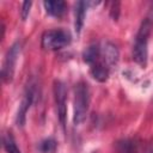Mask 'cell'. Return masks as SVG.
<instances>
[{"mask_svg":"<svg viewBox=\"0 0 153 153\" xmlns=\"http://www.w3.org/2000/svg\"><path fill=\"white\" fill-rule=\"evenodd\" d=\"M90 87L88 84L84 80H80L74 88V114L73 122L75 126H80L87 116L90 108Z\"/></svg>","mask_w":153,"mask_h":153,"instance_id":"7a4b0ae2","label":"cell"},{"mask_svg":"<svg viewBox=\"0 0 153 153\" xmlns=\"http://www.w3.org/2000/svg\"><path fill=\"white\" fill-rule=\"evenodd\" d=\"M54 98L56 103V110H57V117L61 123V126L66 127V118H67V90L66 85L61 80L54 81Z\"/></svg>","mask_w":153,"mask_h":153,"instance_id":"5b68a950","label":"cell"},{"mask_svg":"<svg viewBox=\"0 0 153 153\" xmlns=\"http://www.w3.org/2000/svg\"><path fill=\"white\" fill-rule=\"evenodd\" d=\"M43 6L45 8V12L51 17H61L66 12V2L62 0L44 1Z\"/></svg>","mask_w":153,"mask_h":153,"instance_id":"30bf717a","label":"cell"},{"mask_svg":"<svg viewBox=\"0 0 153 153\" xmlns=\"http://www.w3.org/2000/svg\"><path fill=\"white\" fill-rule=\"evenodd\" d=\"M118 153H139L137 143L131 139H123L117 142Z\"/></svg>","mask_w":153,"mask_h":153,"instance_id":"7c38bea8","label":"cell"},{"mask_svg":"<svg viewBox=\"0 0 153 153\" xmlns=\"http://www.w3.org/2000/svg\"><path fill=\"white\" fill-rule=\"evenodd\" d=\"M90 74L94 80L99 82H105L110 75V68L103 61H98L90 67Z\"/></svg>","mask_w":153,"mask_h":153,"instance_id":"ba28073f","label":"cell"},{"mask_svg":"<svg viewBox=\"0 0 153 153\" xmlns=\"http://www.w3.org/2000/svg\"><path fill=\"white\" fill-rule=\"evenodd\" d=\"M2 145H4V148L7 153H22L20 149L18 148L17 143H16V140L13 137V135L11 133H6L4 134L2 136Z\"/></svg>","mask_w":153,"mask_h":153,"instance_id":"4fadbf2b","label":"cell"},{"mask_svg":"<svg viewBox=\"0 0 153 153\" xmlns=\"http://www.w3.org/2000/svg\"><path fill=\"white\" fill-rule=\"evenodd\" d=\"M33 97H35V91H33V87L30 86L26 88L24 96H23V99L20 102V105L18 108V111H17V116H16V123L18 127L23 128L25 126V122H26V114L33 102Z\"/></svg>","mask_w":153,"mask_h":153,"instance_id":"8992f818","label":"cell"},{"mask_svg":"<svg viewBox=\"0 0 153 153\" xmlns=\"http://www.w3.org/2000/svg\"><path fill=\"white\" fill-rule=\"evenodd\" d=\"M100 54L103 56V62L110 68L117 65L120 60V51L118 48L112 42H104L100 47Z\"/></svg>","mask_w":153,"mask_h":153,"instance_id":"52a82bcc","label":"cell"},{"mask_svg":"<svg viewBox=\"0 0 153 153\" xmlns=\"http://www.w3.org/2000/svg\"><path fill=\"white\" fill-rule=\"evenodd\" d=\"M56 148H57V142L54 137L44 139L39 143V151L42 153H55Z\"/></svg>","mask_w":153,"mask_h":153,"instance_id":"5bb4252c","label":"cell"},{"mask_svg":"<svg viewBox=\"0 0 153 153\" xmlns=\"http://www.w3.org/2000/svg\"><path fill=\"white\" fill-rule=\"evenodd\" d=\"M100 56H102V54H100V45L99 44H91L82 53L84 62H86L90 66H92L93 63L98 62Z\"/></svg>","mask_w":153,"mask_h":153,"instance_id":"8fae6325","label":"cell"},{"mask_svg":"<svg viewBox=\"0 0 153 153\" xmlns=\"http://www.w3.org/2000/svg\"><path fill=\"white\" fill-rule=\"evenodd\" d=\"M22 50V43L19 41H16L7 50L4 62H2V68H1V79L5 84H8L13 80L14 76V69L17 65L18 56Z\"/></svg>","mask_w":153,"mask_h":153,"instance_id":"277c9868","label":"cell"},{"mask_svg":"<svg viewBox=\"0 0 153 153\" xmlns=\"http://www.w3.org/2000/svg\"><path fill=\"white\" fill-rule=\"evenodd\" d=\"M152 27H153V18L147 14L140 24V27L137 30L135 42L133 45V60L142 68H145L147 66L148 38H149Z\"/></svg>","mask_w":153,"mask_h":153,"instance_id":"6da1fadb","label":"cell"},{"mask_svg":"<svg viewBox=\"0 0 153 153\" xmlns=\"http://www.w3.org/2000/svg\"><path fill=\"white\" fill-rule=\"evenodd\" d=\"M86 8H87V2L85 1H78L75 4V10H74V29L76 33H80L82 26H84V20L86 16Z\"/></svg>","mask_w":153,"mask_h":153,"instance_id":"9c48e42d","label":"cell"},{"mask_svg":"<svg viewBox=\"0 0 153 153\" xmlns=\"http://www.w3.org/2000/svg\"><path fill=\"white\" fill-rule=\"evenodd\" d=\"M121 10V2L120 1H114L111 2V7H110V16L112 18V20L117 22L118 17H120V11Z\"/></svg>","mask_w":153,"mask_h":153,"instance_id":"9a60e30c","label":"cell"},{"mask_svg":"<svg viewBox=\"0 0 153 153\" xmlns=\"http://www.w3.org/2000/svg\"><path fill=\"white\" fill-rule=\"evenodd\" d=\"M152 153H153V151H152Z\"/></svg>","mask_w":153,"mask_h":153,"instance_id":"e0dca14e","label":"cell"},{"mask_svg":"<svg viewBox=\"0 0 153 153\" xmlns=\"http://www.w3.org/2000/svg\"><path fill=\"white\" fill-rule=\"evenodd\" d=\"M72 41L71 32L65 29L47 30L42 35L41 45L45 50H59L67 47Z\"/></svg>","mask_w":153,"mask_h":153,"instance_id":"3957f363","label":"cell"},{"mask_svg":"<svg viewBox=\"0 0 153 153\" xmlns=\"http://www.w3.org/2000/svg\"><path fill=\"white\" fill-rule=\"evenodd\" d=\"M31 5H32L31 1H24V2L22 4V10H20V17H22V20H26V18L29 17Z\"/></svg>","mask_w":153,"mask_h":153,"instance_id":"2e32d148","label":"cell"}]
</instances>
